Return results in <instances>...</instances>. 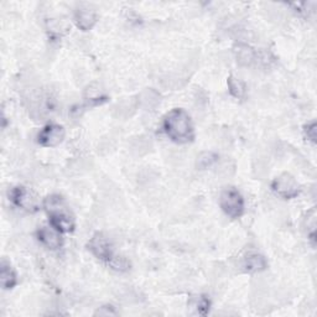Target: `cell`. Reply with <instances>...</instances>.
Returning <instances> with one entry per match:
<instances>
[{
  "instance_id": "obj_25",
  "label": "cell",
  "mask_w": 317,
  "mask_h": 317,
  "mask_svg": "<svg viewBox=\"0 0 317 317\" xmlns=\"http://www.w3.org/2000/svg\"><path fill=\"white\" fill-rule=\"evenodd\" d=\"M115 149V141L110 136H103L97 145V152L102 156H107Z\"/></svg>"
},
{
  "instance_id": "obj_21",
  "label": "cell",
  "mask_w": 317,
  "mask_h": 317,
  "mask_svg": "<svg viewBox=\"0 0 317 317\" xmlns=\"http://www.w3.org/2000/svg\"><path fill=\"white\" fill-rule=\"evenodd\" d=\"M188 307H191L196 313L205 315L210 307V301L204 296H192L188 301Z\"/></svg>"
},
{
  "instance_id": "obj_2",
  "label": "cell",
  "mask_w": 317,
  "mask_h": 317,
  "mask_svg": "<svg viewBox=\"0 0 317 317\" xmlns=\"http://www.w3.org/2000/svg\"><path fill=\"white\" fill-rule=\"evenodd\" d=\"M221 207L227 216L232 218L241 217L244 211V201L242 194L235 188H226L221 193Z\"/></svg>"
},
{
  "instance_id": "obj_17",
  "label": "cell",
  "mask_w": 317,
  "mask_h": 317,
  "mask_svg": "<svg viewBox=\"0 0 317 317\" xmlns=\"http://www.w3.org/2000/svg\"><path fill=\"white\" fill-rule=\"evenodd\" d=\"M234 174L235 164L230 160L222 161L216 169V175L217 177H219V180H229L230 177L234 176Z\"/></svg>"
},
{
  "instance_id": "obj_30",
  "label": "cell",
  "mask_w": 317,
  "mask_h": 317,
  "mask_svg": "<svg viewBox=\"0 0 317 317\" xmlns=\"http://www.w3.org/2000/svg\"><path fill=\"white\" fill-rule=\"evenodd\" d=\"M94 315L96 316H115L116 315V311L114 310L113 306H102V307H99L98 310L94 312Z\"/></svg>"
},
{
  "instance_id": "obj_18",
  "label": "cell",
  "mask_w": 317,
  "mask_h": 317,
  "mask_svg": "<svg viewBox=\"0 0 317 317\" xmlns=\"http://www.w3.org/2000/svg\"><path fill=\"white\" fill-rule=\"evenodd\" d=\"M0 276H2V285L4 289H12L15 285V272L13 271L12 266L5 263V261L2 263V274H0Z\"/></svg>"
},
{
  "instance_id": "obj_6",
  "label": "cell",
  "mask_w": 317,
  "mask_h": 317,
  "mask_svg": "<svg viewBox=\"0 0 317 317\" xmlns=\"http://www.w3.org/2000/svg\"><path fill=\"white\" fill-rule=\"evenodd\" d=\"M128 147H129V151L133 156L143 157L146 156L147 154H150V152L152 151V149H154V143H152L150 136L136 135L130 139Z\"/></svg>"
},
{
  "instance_id": "obj_16",
  "label": "cell",
  "mask_w": 317,
  "mask_h": 317,
  "mask_svg": "<svg viewBox=\"0 0 317 317\" xmlns=\"http://www.w3.org/2000/svg\"><path fill=\"white\" fill-rule=\"evenodd\" d=\"M45 208L47 212L55 215V213L65 212V201L58 194H51L45 200Z\"/></svg>"
},
{
  "instance_id": "obj_26",
  "label": "cell",
  "mask_w": 317,
  "mask_h": 317,
  "mask_svg": "<svg viewBox=\"0 0 317 317\" xmlns=\"http://www.w3.org/2000/svg\"><path fill=\"white\" fill-rule=\"evenodd\" d=\"M47 29L49 31H51L52 34H65L68 30V24L67 21L63 20L60 18H54L50 19L47 21Z\"/></svg>"
},
{
  "instance_id": "obj_3",
  "label": "cell",
  "mask_w": 317,
  "mask_h": 317,
  "mask_svg": "<svg viewBox=\"0 0 317 317\" xmlns=\"http://www.w3.org/2000/svg\"><path fill=\"white\" fill-rule=\"evenodd\" d=\"M272 190L278 194H280V196L285 197V199H291V197L296 196L297 192H299V185H297L294 176L285 172V174H282L279 177L274 180Z\"/></svg>"
},
{
  "instance_id": "obj_24",
  "label": "cell",
  "mask_w": 317,
  "mask_h": 317,
  "mask_svg": "<svg viewBox=\"0 0 317 317\" xmlns=\"http://www.w3.org/2000/svg\"><path fill=\"white\" fill-rule=\"evenodd\" d=\"M228 88H229L230 94H232L233 97H235V98H241V97H243L244 92H246L244 83L234 76H230L229 78H228Z\"/></svg>"
},
{
  "instance_id": "obj_10",
  "label": "cell",
  "mask_w": 317,
  "mask_h": 317,
  "mask_svg": "<svg viewBox=\"0 0 317 317\" xmlns=\"http://www.w3.org/2000/svg\"><path fill=\"white\" fill-rule=\"evenodd\" d=\"M37 237L43 242L44 246H46L50 249H57L62 246V239L58 234L57 229H51V228H41L37 233Z\"/></svg>"
},
{
  "instance_id": "obj_20",
  "label": "cell",
  "mask_w": 317,
  "mask_h": 317,
  "mask_svg": "<svg viewBox=\"0 0 317 317\" xmlns=\"http://www.w3.org/2000/svg\"><path fill=\"white\" fill-rule=\"evenodd\" d=\"M108 264L114 270L116 271H127L130 268V263L127 258L123 255H116V254H110L108 258Z\"/></svg>"
},
{
  "instance_id": "obj_12",
  "label": "cell",
  "mask_w": 317,
  "mask_h": 317,
  "mask_svg": "<svg viewBox=\"0 0 317 317\" xmlns=\"http://www.w3.org/2000/svg\"><path fill=\"white\" fill-rule=\"evenodd\" d=\"M74 20L77 26L82 30H90L97 21V15L94 10L90 8H81L74 14Z\"/></svg>"
},
{
  "instance_id": "obj_9",
  "label": "cell",
  "mask_w": 317,
  "mask_h": 317,
  "mask_svg": "<svg viewBox=\"0 0 317 317\" xmlns=\"http://www.w3.org/2000/svg\"><path fill=\"white\" fill-rule=\"evenodd\" d=\"M138 104L139 107L146 110H155L160 105L161 96L156 91L151 88H145L139 93L138 96Z\"/></svg>"
},
{
  "instance_id": "obj_15",
  "label": "cell",
  "mask_w": 317,
  "mask_h": 317,
  "mask_svg": "<svg viewBox=\"0 0 317 317\" xmlns=\"http://www.w3.org/2000/svg\"><path fill=\"white\" fill-rule=\"evenodd\" d=\"M85 99L92 104H99L105 101L104 91L98 83H92L85 90Z\"/></svg>"
},
{
  "instance_id": "obj_14",
  "label": "cell",
  "mask_w": 317,
  "mask_h": 317,
  "mask_svg": "<svg viewBox=\"0 0 317 317\" xmlns=\"http://www.w3.org/2000/svg\"><path fill=\"white\" fill-rule=\"evenodd\" d=\"M243 266L248 272H259L266 268V260L263 255L253 253L244 258Z\"/></svg>"
},
{
  "instance_id": "obj_4",
  "label": "cell",
  "mask_w": 317,
  "mask_h": 317,
  "mask_svg": "<svg viewBox=\"0 0 317 317\" xmlns=\"http://www.w3.org/2000/svg\"><path fill=\"white\" fill-rule=\"evenodd\" d=\"M65 129L61 125L51 124L44 128L43 132L38 134V143L43 146L54 147L60 145L65 139Z\"/></svg>"
},
{
  "instance_id": "obj_29",
  "label": "cell",
  "mask_w": 317,
  "mask_h": 317,
  "mask_svg": "<svg viewBox=\"0 0 317 317\" xmlns=\"http://www.w3.org/2000/svg\"><path fill=\"white\" fill-rule=\"evenodd\" d=\"M121 300H123V301H125V302L138 301V294H136L135 291L133 290V289L124 288L123 290H122Z\"/></svg>"
},
{
  "instance_id": "obj_31",
  "label": "cell",
  "mask_w": 317,
  "mask_h": 317,
  "mask_svg": "<svg viewBox=\"0 0 317 317\" xmlns=\"http://www.w3.org/2000/svg\"><path fill=\"white\" fill-rule=\"evenodd\" d=\"M305 134H306V136H307V139L311 141V143H315L316 141V124L311 123V124L306 125Z\"/></svg>"
},
{
  "instance_id": "obj_22",
  "label": "cell",
  "mask_w": 317,
  "mask_h": 317,
  "mask_svg": "<svg viewBox=\"0 0 317 317\" xmlns=\"http://www.w3.org/2000/svg\"><path fill=\"white\" fill-rule=\"evenodd\" d=\"M217 161V155L212 151H204L199 155L196 158V166L200 170H205V169L212 166Z\"/></svg>"
},
{
  "instance_id": "obj_28",
  "label": "cell",
  "mask_w": 317,
  "mask_h": 317,
  "mask_svg": "<svg viewBox=\"0 0 317 317\" xmlns=\"http://www.w3.org/2000/svg\"><path fill=\"white\" fill-rule=\"evenodd\" d=\"M163 86L165 88H170V90H179L185 86V80L180 76H175V74H170V76L164 77L161 81Z\"/></svg>"
},
{
  "instance_id": "obj_1",
  "label": "cell",
  "mask_w": 317,
  "mask_h": 317,
  "mask_svg": "<svg viewBox=\"0 0 317 317\" xmlns=\"http://www.w3.org/2000/svg\"><path fill=\"white\" fill-rule=\"evenodd\" d=\"M164 128L166 134L177 143H187L192 139V123L188 114L182 109L171 110L166 115Z\"/></svg>"
},
{
  "instance_id": "obj_8",
  "label": "cell",
  "mask_w": 317,
  "mask_h": 317,
  "mask_svg": "<svg viewBox=\"0 0 317 317\" xmlns=\"http://www.w3.org/2000/svg\"><path fill=\"white\" fill-rule=\"evenodd\" d=\"M88 249L96 255L99 259H108L109 255L112 254L110 252V246L108 239L103 234H96L91 239L88 243Z\"/></svg>"
},
{
  "instance_id": "obj_19",
  "label": "cell",
  "mask_w": 317,
  "mask_h": 317,
  "mask_svg": "<svg viewBox=\"0 0 317 317\" xmlns=\"http://www.w3.org/2000/svg\"><path fill=\"white\" fill-rule=\"evenodd\" d=\"M158 179V174L152 168H143L138 172V183L141 186H150Z\"/></svg>"
},
{
  "instance_id": "obj_5",
  "label": "cell",
  "mask_w": 317,
  "mask_h": 317,
  "mask_svg": "<svg viewBox=\"0 0 317 317\" xmlns=\"http://www.w3.org/2000/svg\"><path fill=\"white\" fill-rule=\"evenodd\" d=\"M12 200L18 207L30 211V212H36L38 208L37 200H36L35 194L24 187L14 188L12 192Z\"/></svg>"
},
{
  "instance_id": "obj_11",
  "label": "cell",
  "mask_w": 317,
  "mask_h": 317,
  "mask_svg": "<svg viewBox=\"0 0 317 317\" xmlns=\"http://www.w3.org/2000/svg\"><path fill=\"white\" fill-rule=\"evenodd\" d=\"M235 60H237L238 65L242 67H249L254 63L255 57V51L252 47L246 45V44H239L238 46H235Z\"/></svg>"
},
{
  "instance_id": "obj_13",
  "label": "cell",
  "mask_w": 317,
  "mask_h": 317,
  "mask_svg": "<svg viewBox=\"0 0 317 317\" xmlns=\"http://www.w3.org/2000/svg\"><path fill=\"white\" fill-rule=\"evenodd\" d=\"M51 224L55 229L58 230V232H65V233L72 232L74 228L73 219H72L66 212L51 215Z\"/></svg>"
},
{
  "instance_id": "obj_7",
  "label": "cell",
  "mask_w": 317,
  "mask_h": 317,
  "mask_svg": "<svg viewBox=\"0 0 317 317\" xmlns=\"http://www.w3.org/2000/svg\"><path fill=\"white\" fill-rule=\"evenodd\" d=\"M138 108L139 104L136 99L124 98L113 105L112 115L118 121H128L134 115Z\"/></svg>"
},
{
  "instance_id": "obj_23",
  "label": "cell",
  "mask_w": 317,
  "mask_h": 317,
  "mask_svg": "<svg viewBox=\"0 0 317 317\" xmlns=\"http://www.w3.org/2000/svg\"><path fill=\"white\" fill-rule=\"evenodd\" d=\"M253 172H254L255 177L263 179L269 174V161L265 157H257L253 163Z\"/></svg>"
},
{
  "instance_id": "obj_27",
  "label": "cell",
  "mask_w": 317,
  "mask_h": 317,
  "mask_svg": "<svg viewBox=\"0 0 317 317\" xmlns=\"http://www.w3.org/2000/svg\"><path fill=\"white\" fill-rule=\"evenodd\" d=\"M92 166H93V163H92V160H90V158L78 157L72 161L69 168H71L72 171L76 172V174H82V172L91 170Z\"/></svg>"
}]
</instances>
